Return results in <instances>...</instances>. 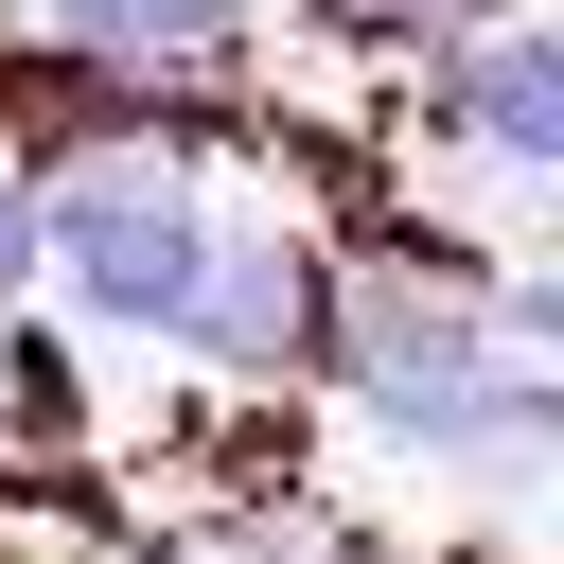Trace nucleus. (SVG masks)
Wrapping results in <instances>:
<instances>
[{"label":"nucleus","mask_w":564,"mask_h":564,"mask_svg":"<svg viewBox=\"0 0 564 564\" xmlns=\"http://www.w3.org/2000/svg\"><path fill=\"white\" fill-rule=\"evenodd\" d=\"M194 247H212V194H194V159H159V141H88V159L35 176V282H53L88 335H159V352H176Z\"/></svg>","instance_id":"1"},{"label":"nucleus","mask_w":564,"mask_h":564,"mask_svg":"<svg viewBox=\"0 0 564 564\" xmlns=\"http://www.w3.org/2000/svg\"><path fill=\"white\" fill-rule=\"evenodd\" d=\"M317 335H335V247L300 212H212L194 300H176V352L229 370V388H282V370H317Z\"/></svg>","instance_id":"2"},{"label":"nucleus","mask_w":564,"mask_h":564,"mask_svg":"<svg viewBox=\"0 0 564 564\" xmlns=\"http://www.w3.org/2000/svg\"><path fill=\"white\" fill-rule=\"evenodd\" d=\"M264 564H282V546H264Z\"/></svg>","instance_id":"6"},{"label":"nucleus","mask_w":564,"mask_h":564,"mask_svg":"<svg viewBox=\"0 0 564 564\" xmlns=\"http://www.w3.org/2000/svg\"><path fill=\"white\" fill-rule=\"evenodd\" d=\"M0 18H18V0H0Z\"/></svg>","instance_id":"7"},{"label":"nucleus","mask_w":564,"mask_h":564,"mask_svg":"<svg viewBox=\"0 0 564 564\" xmlns=\"http://www.w3.org/2000/svg\"><path fill=\"white\" fill-rule=\"evenodd\" d=\"M18 18H35L53 53H88V70H159V88L247 53V0H18Z\"/></svg>","instance_id":"4"},{"label":"nucleus","mask_w":564,"mask_h":564,"mask_svg":"<svg viewBox=\"0 0 564 564\" xmlns=\"http://www.w3.org/2000/svg\"><path fill=\"white\" fill-rule=\"evenodd\" d=\"M35 300V159H0V317Z\"/></svg>","instance_id":"5"},{"label":"nucleus","mask_w":564,"mask_h":564,"mask_svg":"<svg viewBox=\"0 0 564 564\" xmlns=\"http://www.w3.org/2000/svg\"><path fill=\"white\" fill-rule=\"evenodd\" d=\"M423 106H441V141H458L476 176H511V194L564 176V35H546V18L423 35Z\"/></svg>","instance_id":"3"}]
</instances>
